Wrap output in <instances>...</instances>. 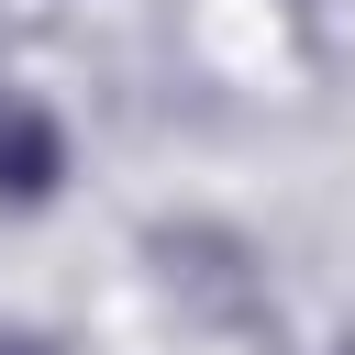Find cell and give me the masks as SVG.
<instances>
[{"mask_svg":"<svg viewBox=\"0 0 355 355\" xmlns=\"http://www.w3.org/2000/svg\"><path fill=\"white\" fill-rule=\"evenodd\" d=\"M55 178H67V122L33 89H0V211L55 200Z\"/></svg>","mask_w":355,"mask_h":355,"instance_id":"6da1fadb","label":"cell"},{"mask_svg":"<svg viewBox=\"0 0 355 355\" xmlns=\"http://www.w3.org/2000/svg\"><path fill=\"white\" fill-rule=\"evenodd\" d=\"M0 355H55V344L44 333H0Z\"/></svg>","mask_w":355,"mask_h":355,"instance_id":"7a4b0ae2","label":"cell"}]
</instances>
